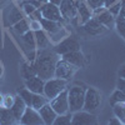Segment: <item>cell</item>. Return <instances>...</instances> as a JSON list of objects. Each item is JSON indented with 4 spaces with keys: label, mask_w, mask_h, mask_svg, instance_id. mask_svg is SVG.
Instances as JSON below:
<instances>
[{
    "label": "cell",
    "mask_w": 125,
    "mask_h": 125,
    "mask_svg": "<svg viewBox=\"0 0 125 125\" xmlns=\"http://www.w3.org/2000/svg\"><path fill=\"white\" fill-rule=\"evenodd\" d=\"M59 60V55L54 51V49L43 48L36 51V56L34 61H31L34 71L41 79L48 80L54 78L55 65Z\"/></svg>",
    "instance_id": "cell-1"
},
{
    "label": "cell",
    "mask_w": 125,
    "mask_h": 125,
    "mask_svg": "<svg viewBox=\"0 0 125 125\" xmlns=\"http://www.w3.org/2000/svg\"><path fill=\"white\" fill-rule=\"evenodd\" d=\"M66 90H68L69 111L70 113H75V111L83 110L86 88L83 86V85H71Z\"/></svg>",
    "instance_id": "cell-2"
},
{
    "label": "cell",
    "mask_w": 125,
    "mask_h": 125,
    "mask_svg": "<svg viewBox=\"0 0 125 125\" xmlns=\"http://www.w3.org/2000/svg\"><path fill=\"white\" fill-rule=\"evenodd\" d=\"M68 89V80H64V79H59V78H51V79H48L45 80V85H44V95L51 100L54 99L56 95L61 91H64Z\"/></svg>",
    "instance_id": "cell-3"
},
{
    "label": "cell",
    "mask_w": 125,
    "mask_h": 125,
    "mask_svg": "<svg viewBox=\"0 0 125 125\" xmlns=\"http://www.w3.org/2000/svg\"><path fill=\"white\" fill-rule=\"evenodd\" d=\"M101 106V93L95 88H86L84 106L83 110H86L89 113H95Z\"/></svg>",
    "instance_id": "cell-4"
},
{
    "label": "cell",
    "mask_w": 125,
    "mask_h": 125,
    "mask_svg": "<svg viewBox=\"0 0 125 125\" xmlns=\"http://www.w3.org/2000/svg\"><path fill=\"white\" fill-rule=\"evenodd\" d=\"M79 68H76L75 65L70 64L69 61H66L65 59L59 58L56 65H55V71H54V76L59 78V79H64V80H70L74 74L78 71Z\"/></svg>",
    "instance_id": "cell-5"
},
{
    "label": "cell",
    "mask_w": 125,
    "mask_h": 125,
    "mask_svg": "<svg viewBox=\"0 0 125 125\" xmlns=\"http://www.w3.org/2000/svg\"><path fill=\"white\" fill-rule=\"evenodd\" d=\"M24 18L25 15L23 13V10L19 9L18 5H15L14 3H10L4 11V20H5L6 26H13L14 24H16Z\"/></svg>",
    "instance_id": "cell-6"
},
{
    "label": "cell",
    "mask_w": 125,
    "mask_h": 125,
    "mask_svg": "<svg viewBox=\"0 0 125 125\" xmlns=\"http://www.w3.org/2000/svg\"><path fill=\"white\" fill-rule=\"evenodd\" d=\"M95 124H98V119L94 113H89L86 110H79L73 113L71 125H95Z\"/></svg>",
    "instance_id": "cell-7"
},
{
    "label": "cell",
    "mask_w": 125,
    "mask_h": 125,
    "mask_svg": "<svg viewBox=\"0 0 125 125\" xmlns=\"http://www.w3.org/2000/svg\"><path fill=\"white\" fill-rule=\"evenodd\" d=\"M59 9L65 21H71L78 18V8L75 0H61L59 4Z\"/></svg>",
    "instance_id": "cell-8"
},
{
    "label": "cell",
    "mask_w": 125,
    "mask_h": 125,
    "mask_svg": "<svg viewBox=\"0 0 125 125\" xmlns=\"http://www.w3.org/2000/svg\"><path fill=\"white\" fill-rule=\"evenodd\" d=\"M40 13H41V18L44 19H49V20H54V21H60V23H64L65 20L62 19L61 13H60V9L59 5L54 4V3H46L43 6L40 8Z\"/></svg>",
    "instance_id": "cell-9"
},
{
    "label": "cell",
    "mask_w": 125,
    "mask_h": 125,
    "mask_svg": "<svg viewBox=\"0 0 125 125\" xmlns=\"http://www.w3.org/2000/svg\"><path fill=\"white\" fill-rule=\"evenodd\" d=\"M49 104L55 110L58 115L65 114L69 111V101H68V90L61 91L59 95H56L54 99L49 100Z\"/></svg>",
    "instance_id": "cell-10"
},
{
    "label": "cell",
    "mask_w": 125,
    "mask_h": 125,
    "mask_svg": "<svg viewBox=\"0 0 125 125\" xmlns=\"http://www.w3.org/2000/svg\"><path fill=\"white\" fill-rule=\"evenodd\" d=\"M81 28H83V30H84V33L89 36H98V35L103 34L105 30H108L94 15L88 20V21L81 24Z\"/></svg>",
    "instance_id": "cell-11"
},
{
    "label": "cell",
    "mask_w": 125,
    "mask_h": 125,
    "mask_svg": "<svg viewBox=\"0 0 125 125\" xmlns=\"http://www.w3.org/2000/svg\"><path fill=\"white\" fill-rule=\"evenodd\" d=\"M75 50H80V44H79L78 40L73 39L70 36L59 41L54 48V51L60 56L66 54V53H70V51H75Z\"/></svg>",
    "instance_id": "cell-12"
},
{
    "label": "cell",
    "mask_w": 125,
    "mask_h": 125,
    "mask_svg": "<svg viewBox=\"0 0 125 125\" xmlns=\"http://www.w3.org/2000/svg\"><path fill=\"white\" fill-rule=\"evenodd\" d=\"M94 16H95L99 21L105 26L106 29H111L115 26V16H114L108 9L105 8H99L96 10H94Z\"/></svg>",
    "instance_id": "cell-13"
},
{
    "label": "cell",
    "mask_w": 125,
    "mask_h": 125,
    "mask_svg": "<svg viewBox=\"0 0 125 125\" xmlns=\"http://www.w3.org/2000/svg\"><path fill=\"white\" fill-rule=\"evenodd\" d=\"M20 124H23V125H41V124H44L43 120H41L40 118V114L38 110L33 109V108H30L28 106L23 114V116L20 118Z\"/></svg>",
    "instance_id": "cell-14"
},
{
    "label": "cell",
    "mask_w": 125,
    "mask_h": 125,
    "mask_svg": "<svg viewBox=\"0 0 125 125\" xmlns=\"http://www.w3.org/2000/svg\"><path fill=\"white\" fill-rule=\"evenodd\" d=\"M44 85L45 80L38 75H33L25 80V88L35 94H44Z\"/></svg>",
    "instance_id": "cell-15"
},
{
    "label": "cell",
    "mask_w": 125,
    "mask_h": 125,
    "mask_svg": "<svg viewBox=\"0 0 125 125\" xmlns=\"http://www.w3.org/2000/svg\"><path fill=\"white\" fill-rule=\"evenodd\" d=\"M75 3L78 8V19L81 24H84L94 15V10L85 3V0H75Z\"/></svg>",
    "instance_id": "cell-16"
},
{
    "label": "cell",
    "mask_w": 125,
    "mask_h": 125,
    "mask_svg": "<svg viewBox=\"0 0 125 125\" xmlns=\"http://www.w3.org/2000/svg\"><path fill=\"white\" fill-rule=\"evenodd\" d=\"M62 59H65L66 61H69L70 64L75 65L76 68H84L86 61H85V56L81 53L80 50H75V51H70L64 55H61Z\"/></svg>",
    "instance_id": "cell-17"
},
{
    "label": "cell",
    "mask_w": 125,
    "mask_h": 125,
    "mask_svg": "<svg viewBox=\"0 0 125 125\" xmlns=\"http://www.w3.org/2000/svg\"><path fill=\"white\" fill-rule=\"evenodd\" d=\"M38 111H39L40 118H41V120H43V123L45 125H53L54 120L58 116V114L55 113V110L53 108H51V105L49 103H46L44 106H41Z\"/></svg>",
    "instance_id": "cell-18"
},
{
    "label": "cell",
    "mask_w": 125,
    "mask_h": 125,
    "mask_svg": "<svg viewBox=\"0 0 125 125\" xmlns=\"http://www.w3.org/2000/svg\"><path fill=\"white\" fill-rule=\"evenodd\" d=\"M40 24H41V29H43L45 33H48L49 35H53L64 26L62 23L60 21H54V20H49V19H40Z\"/></svg>",
    "instance_id": "cell-19"
},
{
    "label": "cell",
    "mask_w": 125,
    "mask_h": 125,
    "mask_svg": "<svg viewBox=\"0 0 125 125\" xmlns=\"http://www.w3.org/2000/svg\"><path fill=\"white\" fill-rule=\"evenodd\" d=\"M26 108L28 106H26V104L24 103V100L20 98L19 95H16L15 96V101L13 104V106L10 108V110H11V113L14 114V116L18 120V123L20 121V118L23 116V114H24V111H25Z\"/></svg>",
    "instance_id": "cell-20"
},
{
    "label": "cell",
    "mask_w": 125,
    "mask_h": 125,
    "mask_svg": "<svg viewBox=\"0 0 125 125\" xmlns=\"http://www.w3.org/2000/svg\"><path fill=\"white\" fill-rule=\"evenodd\" d=\"M20 38H21V43H23L24 48L26 49V51L35 50V48H36V41H35V35H34V31H33V30L26 31L25 34L20 35Z\"/></svg>",
    "instance_id": "cell-21"
},
{
    "label": "cell",
    "mask_w": 125,
    "mask_h": 125,
    "mask_svg": "<svg viewBox=\"0 0 125 125\" xmlns=\"http://www.w3.org/2000/svg\"><path fill=\"white\" fill-rule=\"evenodd\" d=\"M34 35H35V41H36V46L39 49H43V48H48L50 45V40L46 35V33L40 29V30H36L34 31Z\"/></svg>",
    "instance_id": "cell-22"
},
{
    "label": "cell",
    "mask_w": 125,
    "mask_h": 125,
    "mask_svg": "<svg viewBox=\"0 0 125 125\" xmlns=\"http://www.w3.org/2000/svg\"><path fill=\"white\" fill-rule=\"evenodd\" d=\"M18 120L15 119L14 114L11 110L8 108H1V114H0V124L3 125H10V124H15Z\"/></svg>",
    "instance_id": "cell-23"
},
{
    "label": "cell",
    "mask_w": 125,
    "mask_h": 125,
    "mask_svg": "<svg viewBox=\"0 0 125 125\" xmlns=\"http://www.w3.org/2000/svg\"><path fill=\"white\" fill-rule=\"evenodd\" d=\"M46 103H49V99L44 95V94H33V99H31V106L35 110H39L41 106H44Z\"/></svg>",
    "instance_id": "cell-24"
},
{
    "label": "cell",
    "mask_w": 125,
    "mask_h": 125,
    "mask_svg": "<svg viewBox=\"0 0 125 125\" xmlns=\"http://www.w3.org/2000/svg\"><path fill=\"white\" fill-rule=\"evenodd\" d=\"M11 28H13V30L15 31V33H16V34H19V35H23V34H25L26 31H29V30H30L29 19H28V18L21 19L20 21H18L16 24H14Z\"/></svg>",
    "instance_id": "cell-25"
},
{
    "label": "cell",
    "mask_w": 125,
    "mask_h": 125,
    "mask_svg": "<svg viewBox=\"0 0 125 125\" xmlns=\"http://www.w3.org/2000/svg\"><path fill=\"white\" fill-rule=\"evenodd\" d=\"M114 115H115L121 124H125V103H115L113 105Z\"/></svg>",
    "instance_id": "cell-26"
},
{
    "label": "cell",
    "mask_w": 125,
    "mask_h": 125,
    "mask_svg": "<svg viewBox=\"0 0 125 125\" xmlns=\"http://www.w3.org/2000/svg\"><path fill=\"white\" fill-rule=\"evenodd\" d=\"M20 73H21V76L24 78V80L29 79L30 76H33V75H36L35 71H34V68H33L31 61L24 62V64L21 65V70H20Z\"/></svg>",
    "instance_id": "cell-27"
},
{
    "label": "cell",
    "mask_w": 125,
    "mask_h": 125,
    "mask_svg": "<svg viewBox=\"0 0 125 125\" xmlns=\"http://www.w3.org/2000/svg\"><path fill=\"white\" fill-rule=\"evenodd\" d=\"M18 95L24 100V103L26 104V106H31V99H33V94L29 89L26 88H21V89H18Z\"/></svg>",
    "instance_id": "cell-28"
},
{
    "label": "cell",
    "mask_w": 125,
    "mask_h": 125,
    "mask_svg": "<svg viewBox=\"0 0 125 125\" xmlns=\"http://www.w3.org/2000/svg\"><path fill=\"white\" fill-rule=\"evenodd\" d=\"M71 116H73V113H70V111H68L65 114H61V115H58L56 119L54 120L53 125H70Z\"/></svg>",
    "instance_id": "cell-29"
},
{
    "label": "cell",
    "mask_w": 125,
    "mask_h": 125,
    "mask_svg": "<svg viewBox=\"0 0 125 125\" xmlns=\"http://www.w3.org/2000/svg\"><path fill=\"white\" fill-rule=\"evenodd\" d=\"M69 36V31L62 26L58 33H55V34H53V35H50V41H53V43H55V44H58L59 41H61L62 39H65V38H68Z\"/></svg>",
    "instance_id": "cell-30"
},
{
    "label": "cell",
    "mask_w": 125,
    "mask_h": 125,
    "mask_svg": "<svg viewBox=\"0 0 125 125\" xmlns=\"http://www.w3.org/2000/svg\"><path fill=\"white\" fill-rule=\"evenodd\" d=\"M110 103H111V105H114L115 103H125V91H121V90L116 89L111 94Z\"/></svg>",
    "instance_id": "cell-31"
},
{
    "label": "cell",
    "mask_w": 125,
    "mask_h": 125,
    "mask_svg": "<svg viewBox=\"0 0 125 125\" xmlns=\"http://www.w3.org/2000/svg\"><path fill=\"white\" fill-rule=\"evenodd\" d=\"M20 9L23 10V13H24V15L25 16H29L30 14H33L35 10H36V8L34 6V5H31L28 0H24V1H20Z\"/></svg>",
    "instance_id": "cell-32"
},
{
    "label": "cell",
    "mask_w": 125,
    "mask_h": 125,
    "mask_svg": "<svg viewBox=\"0 0 125 125\" xmlns=\"http://www.w3.org/2000/svg\"><path fill=\"white\" fill-rule=\"evenodd\" d=\"M115 28L118 30V33L125 39V18L116 16V19H115Z\"/></svg>",
    "instance_id": "cell-33"
},
{
    "label": "cell",
    "mask_w": 125,
    "mask_h": 125,
    "mask_svg": "<svg viewBox=\"0 0 125 125\" xmlns=\"http://www.w3.org/2000/svg\"><path fill=\"white\" fill-rule=\"evenodd\" d=\"M15 101V96L11 95V94H6V95H4V101H3V108H8L10 109L13 106V104Z\"/></svg>",
    "instance_id": "cell-34"
},
{
    "label": "cell",
    "mask_w": 125,
    "mask_h": 125,
    "mask_svg": "<svg viewBox=\"0 0 125 125\" xmlns=\"http://www.w3.org/2000/svg\"><path fill=\"white\" fill-rule=\"evenodd\" d=\"M85 3H86L93 10H96V9L104 6V0H85Z\"/></svg>",
    "instance_id": "cell-35"
},
{
    "label": "cell",
    "mask_w": 125,
    "mask_h": 125,
    "mask_svg": "<svg viewBox=\"0 0 125 125\" xmlns=\"http://www.w3.org/2000/svg\"><path fill=\"white\" fill-rule=\"evenodd\" d=\"M29 25H30V30L36 31L41 29V24H40V20H30L29 19Z\"/></svg>",
    "instance_id": "cell-36"
},
{
    "label": "cell",
    "mask_w": 125,
    "mask_h": 125,
    "mask_svg": "<svg viewBox=\"0 0 125 125\" xmlns=\"http://www.w3.org/2000/svg\"><path fill=\"white\" fill-rule=\"evenodd\" d=\"M119 3H121L120 0H104V8H105V9H110L114 5L119 4Z\"/></svg>",
    "instance_id": "cell-37"
},
{
    "label": "cell",
    "mask_w": 125,
    "mask_h": 125,
    "mask_svg": "<svg viewBox=\"0 0 125 125\" xmlns=\"http://www.w3.org/2000/svg\"><path fill=\"white\" fill-rule=\"evenodd\" d=\"M116 89L121 90V91H125V79L119 76L118 81H116Z\"/></svg>",
    "instance_id": "cell-38"
},
{
    "label": "cell",
    "mask_w": 125,
    "mask_h": 125,
    "mask_svg": "<svg viewBox=\"0 0 125 125\" xmlns=\"http://www.w3.org/2000/svg\"><path fill=\"white\" fill-rule=\"evenodd\" d=\"M28 19H30V20H40V19H41L40 9H36L33 14H30V15H29V18H28Z\"/></svg>",
    "instance_id": "cell-39"
},
{
    "label": "cell",
    "mask_w": 125,
    "mask_h": 125,
    "mask_svg": "<svg viewBox=\"0 0 125 125\" xmlns=\"http://www.w3.org/2000/svg\"><path fill=\"white\" fill-rule=\"evenodd\" d=\"M119 76H121V78H124V79H125V64L119 69Z\"/></svg>",
    "instance_id": "cell-40"
},
{
    "label": "cell",
    "mask_w": 125,
    "mask_h": 125,
    "mask_svg": "<svg viewBox=\"0 0 125 125\" xmlns=\"http://www.w3.org/2000/svg\"><path fill=\"white\" fill-rule=\"evenodd\" d=\"M118 16H120V18H124V16H125V4H124V5H121L120 13H119V15H118Z\"/></svg>",
    "instance_id": "cell-41"
},
{
    "label": "cell",
    "mask_w": 125,
    "mask_h": 125,
    "mask_svg": "<svg viewBox=\"0 0 125 125\" xmlns=\"http://www.w3.org/2000/svg\"><path fill=\"white\" fill-rule=\"evenodd\" d=\"M109 124H114V125H120L121 123H120V120H119V119H118V118L115 116V118H114V120H111V121H110Z\"/></svg>",
    "instance_id": "cell-42"
},
{
    "label": "cell",
    "mask_w": 125,
    "mask_h": 125,
    "mask_svg": "<svg viewBox=\"0 0 125 125\" xmlns=\"http://www.w3.org/2000/svg\"><path fill=\"white\" fill-rule=\"evenodd\" d=\"M3 101H4V95L0 93V108H3Z\"/></svg>",
    "instance_id": "cell-43"
},
{
    "label": "cell",
    "mask_w": 125,
    "mask_h": 125,
    "mask_svg": "<svg viewBox=\"0 0 125 125\" xmlns=\"http://www.w3.org/2000/svg\"><path fill=\"white\" fill-rule=\"evenodd\" d=\"M38 1L40 3V5H41V6H43L44 4H46V3H49V0H38Z\"/></svg>",
    "instance_id": "cell-44"
},
{
    "label": "cell",
    "mask_w": 125,
    "mask_h": 125,
    "mask_svg": "<svg viewBox=\"0 0 125 125\" xmlns=\"http://www.w3.org/2000/svg\"><path fill=\"white\" fill-rule=\"evenodd\" d=\"M49 1H50V3H54V4H56V5H59L61 0H49Z\"/></svg>",
    "instance_id": "cell-45"
},
{
    "label": "cell",
    "mask_w": 125,
    "mask_h": 125,
    "mask_svg": "<svg viewBox=\"0 0 125 125\" xmlns=\"http://www.w3.org/2000/svg\"><path fill=\"white\" fill-rule=\"evenodd\" d=\"M5 3H8V0H0V6H1V5H4Z\"/></svg>",
    "instance_id": "cell-46"
},
{
    "label": "cell",
    "mask_w": 125,
    "mask_h": 125,
    "mask_svg": "<svg viewBox=\"0 0 125 125\" xmlns=\"http://www.w3.org/2000/svg\"><path fill=\"white\" fill-rule=\"evenodd\" d=\"M1 75H3V68H1V65H0V78H1Z\"/></svg>",
    "instance_id": "cell-47"
},
{
    "label": "cell",
    "mask_w": 125,
    "mask_h": 125,
    "mask_svg": "<svg viewBox=\"0 0 125 125\" xmlns=\"http://www.w3.org/2000/svg\"><path fill=\"white\" fill-rule=\"evenodd\" d=\"M120 1H121V5H124V4H125V0H120Z\"/></svg>",
    "instance_id": "cell-48"
},
{
    "label": "cell",
    "mask_w": 125,
    "mask_h": 125,
    "mask_svg": "<svg viewBox=\"0 0 125 125\" xmlns=\"http://www.w3.org/2000/svg\"><path fill=\"white\" fill-rule=\"evenodd\" d=\"M0 114H1V108H0Z\"/></svg>",
    "instance_id": "cell-49"
},
{
    "label": "cell",
    "mask_w": 125,
    "mask_h": 125,
    "mask_svg": "<svg viewBox=\"0 0 125 125\" xmlns=\"http://www.w3.org/2000/svg\"><path fill=\"white\" fill-rule=\"evenodd\" d=\"M19 1H24V0H19Z\"/></svg>",
    "instance_id": "cell-50"
},
{
    "label": "cell",
    "mask_w": 125,
    "mask_h": 125,
    "mask_svg": "<svg viewBox=\"0 0 125 125\" xmlns=\"http://www.w3.org/2000/svg\"><path fill=\"white\" fill-rule=\"evenodd\" d=\"M124 18H125V16H124Z\"/></svg>",
    "instance_id": "cell-51"
}]
</instances>
